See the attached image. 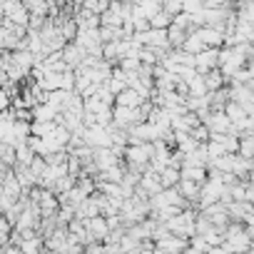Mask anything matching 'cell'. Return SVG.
I'll return each instance as SVG.
<instances>
[{"label":"cell","mask_w":254,"mask_h":254,"mask_svg":"<svg viewBox=\"0 0 254 254\" xmlns=\"http://www.w3.org/2000/svg\"><path fill=\"white\" fill-rule=\"evenodd\" d=\"M3 13H5V20H10L15 25H23L25 28L30 23V13L23 5V0H5V3H3Z\"/></svg>","instance_id":"obj_1"},{"label":"cell","mask_w":254,"mask_h":254,"mask_svg":"<svg viewBox=\"0 0 254 254\" xmlns=\"http://www.w3.org/2000/svg\"><path fill=\"white\" fill-rule=\"evenodd\" d=\"M219 65V53L214 50V48H207V50H202V53H197L194 55V67L199 70V72H209V70H214Z\"/></svg>","instance_id":"obj_2"},{"label":"cell","mask_w":254,"mask_h":254,"mask_svg":"<svg viewBox=\"0 0 254 254\" xmlns=\"http://www.w3.org/2000/svg\"><path fill=\"white\" fill-rule=\"evenodd\" d=\"M142 102H145V97L132 87H125L120 95H115V105H120V107H140Z\"/></svg>","instance_id":"obj_3"},{"label":"cell","mask_w":254,"mask_h":254,"mask_svg":"<svg viewBox=\"0 0 254 254\" xmlns=\"http://www.w3.org/2000/svg\"><path fill=\"white\" fill-rule=\"evenodd\" d=\"M110 3H112V0H85L82 10H87V13H92V15H102V13L110 8Z\"/></svg>","instance_id":"obj_4"}]
</instances>
